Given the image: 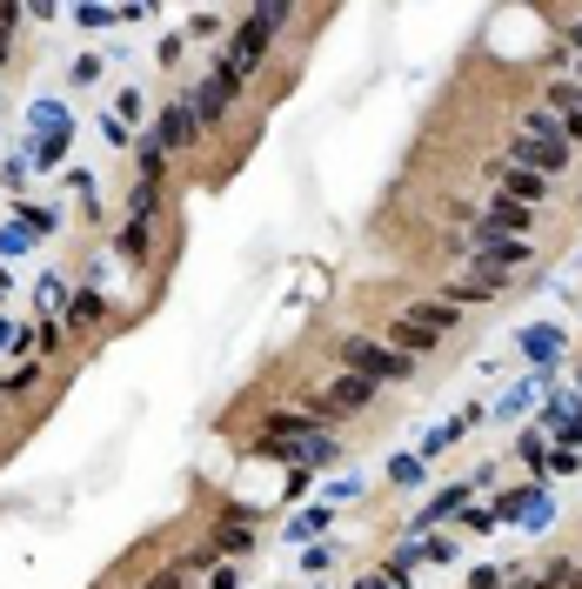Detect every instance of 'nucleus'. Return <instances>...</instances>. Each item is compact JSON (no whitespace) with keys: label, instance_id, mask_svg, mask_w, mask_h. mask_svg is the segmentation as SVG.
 <instances>
[{"label":"nucleus","instance_id":"obj_1","mask_svg":"<svg viewBox=\"0 0 582 589\" xmlns=\"http://www.w3.org/2000/svg\"><path fill=\"white\" fill-rule=\"evenodd\" d=\"M341 362L355 369V375H368L375 388L415 382V356H402V348H388V342H368V335H348V342H341Z\"/></svg>","mask_w":582,"mask_h":589},{"label":"nucleus","instance_id":"obj_2","mask_svg":"<svg viewBox=\"0 0 582 589\" xmlns=\"http://www.w3.org/2000/svg\"><path fill=\"white\" fill-rule=\"evenodd\" d=\"M235 101H242V81H235V74L221 67V54H215V61H208V74L187 88V107H194V121H202V135H208V128H221L228 114H235Z\"/></svg>","mask_w":582,"mask_h":589},{"label":"nucleus","instance_id":"obj_3","mask_svg":"<svg viewBox=\"0 0 582 589\" xmlns=\"http://www.w3.org/2000/svg\"><path fill=\"white\" fill-rule=\"evenodd\" d=\"M268 48H275V34H268L255 14H242V27L228 34V54H221V67H228V74H235V81L248 88L255 74H261V61H268Z\"/></svg>","mask_w":582,"mask_h":589},{"label":"nucleus","instance_id":"obj_4","mask_svg":"<svg viewBox=\"0 0 582 589\" xmlns=\"http://www.w3.org/2000/svg\"><path fill=\"white\" fill-rule=\"evenodd\" d=\"M529 228H535V208L509 202V194H495L489 215H476V242H522Z\"/></svg>","mask_w":582,"mask_h":589},{"label":"nucleus","instance_id":"obj_5","mask_svg":"<svg viewBox=\"0 0 582 589\" xmlns=\"http://www.w3.org/2000/svg\"><path fill=\"white\" fill-rule=\"evenodd\" d=\"M154 135H161V148H168V154H187V148H202V121H194L187 94L161 107V128H154Z\"/></svg>","mask_w":582,"mask_h":589},{"label":"nucleus","instance_id":"obj_6","mask_svg":"<svg viewBox=\"0 0 582 589\" xmlns=\"http://www.w3.org/2000/svg\"><path fill=\"white\" fill-rule=\"evenodd\" d=\"M502 175V194H509V202H522V208H542V202H549V175H529V168H495Z\"/></svg>","mask_w":582,"mask_h":589},{"label":"nucleus","instance_id":"obj_7","mask_svg":"<svg viewBox=\"0 0 582 589\" xmlns=\"http://www.w3.org/2000/svg\"><path fill=\"white\" fill-rule=\"evenodd\" d=\"M134 168H141V181H147V188H168V168H174V162H168L161 135H141V141H134Z\"/></svg>","mask_w":582,"mask_h":589},{"label":"nucleus","instance_id":"obj_8","mask_svg":"<svg viewBox=\"0 0 582 589\" xmlns=\"http://www.w3.org/2000/svg\"><path fill=\"white\" fill-rule=\"evenodd\" d=\"M101 322H107V302H101L94 289H81V295L67 302V335H88V329H101Z\"/></svg>","mask_w":582,"mask_h":589},{"label":"nucleus","instance_id":"obj_9","mask_svg":"<svg viewBox=\"0 0 582 589\" xmlns=\"http://www.w3.org/2000/svg\"><path fill=\"white\" fill-rule=\"evenodd\" d=\"M121 255H128L134 268L154 255V221H128V228H121Z\"/></svg>","mask_w":582,"mask_h":589},{"label":"nucleus","instance_id":"obj_10","mask_svg":"<svg viewBox=\"0 0 582 589\" xmlns=\"http://www.w3.org/2000/svg\"><path fill=\"white\" fill-rule=\"evenodd\" d=\"M529 589H575V556H556L529 576Z\"/></svg>","mask_w":582,"mask_h":589},{"label":"nucleus","instance_id":"obj_11","mask_svg":"<svg viewBox=\"0 0 582 589\" xmlns=\"http://www.w3.org/2000/svg\"><path fill=\"white\" fill-rule=\"evenodd\" d=\"M194 569H202V563H194V556H181V563H168V569H154L141 589H187V582H194Z\"/></svg>","mask_w":582,"mask_h":589},{"label":"nucleus","instance_id":"obj_12","mask_svg":"<svg viewBox=\"0 0 582 589\" xmlns=\"http://www.w3.org/2000/svg\"><path fill=\"white\" fill-rule=\"evenodd\" d=\"M462 496H469V483H455V489H442V496H436L429 509H422V523H415V529H429L436 516H455V509H462Z\"/></svg>","mask_w":582,"mask_h":589},{"label":"nucleus","instance_id":"obj_13","mask_svg":"<svg viewBox=\"0 0 582 589\" xmlns=\"http://www.w3.org/2000/svg\"><path fill=\"white\" fill-rule=\"evenodd\" d=\"M34 382H41V362H21V369H14L8 382H0V396H27Z\"/></svg>","mask_w":582,"mask_h":589},{"label":"nucleus","instance_id":"obj_14","mask_svg":"<svg viewBox=\"0 0 582 589\" xmlns=\"http://www.w3.org/2000/svg\"><path fill=\"white\" fill-rule=\"evenodd\" d=\"M34 342H41L48 356H61V348H67V329H61V322H41V329H34Z\"/></svg>","mask_w":582,"mask_h":589},{"label":"nucleus","instance_id":"obj_15","mask_svg":"<svg viewBox=\"0 0 582 589\" xmlns=\"http://www.w3.org/2000/svg\"><path fill=\"white\" fill-rule=\"evenodd\" d=\"M208 589H242V569H235V563H215V569H208Z\"/></svg>","mask_w":582,"mask_h":589},{"label":"nucleus","instance_id":"obj_16","mask_svg":"<svg viewBox=\"0 0 582 589\" xmlns=\"http://www.w3.org/2000/svg\"><path fill=\"white\" fill-rule=\"evenodd\" d=\"M516 449H522V462H529V469H542V462H549V456H542V443H535V436H522Z\"/></svg>","mask_w":582,"mask_h":589},{"label":"nucleus","instance_id":"obj_17","mask_svg":"<svg viewBox=\"0 0 582 589\" xmlns=\"http://www.w3.org/2000/svg\"><path fill=\"white\" fill-rule=\"evenodd\" d=\"M502 582H509L502 569H476V576H469V589H502Z\"/></svg>","mask_w":582,"mask_h":589},{"label":"nucleus","instance_id":"obj_18","mask_svg":"<svg viewBox=\"0 0 582 589\" xmlns=\"http://www.w3.org/2000/svg\"><path fill=\"white\" fill-rule=\"evenodd\" d=\"M562 141H569V148H582V114H569V121H562Z\"/></svg>","mask_w":582,"mask_h":589},{"label":"nucleus","instance_id":"obj_19","mask_svg":"<svg viewBox=\"0 0 582 589\" xmlns=\"http://www.w3.org/2000/svg\"><path fill=\"white\" fill-rule=\"evenodd\" d=\"M8 54H14V48H8V34H0V67H8Z\"/></svg>","mask_w":582,"mask_h":589},{"label":"nucleus","instance_id":"obj_20","mask_svg":"<svg viewBox=\"0 0 582 589\" xmlns=\"http://www.w3.org/2000/svg\"><path fill=\"white\" fill-rule=\"evenodd\" d=\"M575 589H582V556H575Z\"/></svg>","mask_w":582,"mask_h":589},{"label":"nucleus","instance_id":"obj_21","mask_svg":"<svg viewBox=\"0 0 582 589\" xmlns=\"http://www.w3.org/2000/svg\"><path fill=\"white\" fill-rule=\"evenodd\" d=\"M0 415H8V396H0Z\"/></svg>","mask_w":582,"mask_h":589}]
</instances>
